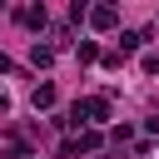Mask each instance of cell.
<instances>
[{"mask_svg": "<svg viewBox=\"0 0 159 159\" xmlns=\"http://www.w3.org/2000/svg\"><path fill=\"white\" fill-rule=\"evenodd\" d=\"M89 25H94V30H114V25H119V10H114V5H99V10H89Z\"/></svg>", "mask_w": 159, "mask_h": 159, "instance_id": "obj_2", "label": "cell"}, {"mask_svg": "<svg viewBox=\"0 0 159 159\" xmlns=\"http://www.w3.org/2000/svg\"><path fill=\"white\" fill-rule=\"evenodd\" d=\"M0 114H10V99H5V89H0Z\"/></svg>", "mask_w": 159, "mask_h": 159, "instance_id": "obj_10", "label": "cell"}, {"mask_svg": "<svg viewBox=\"0 0 159 159\" xmlns=\"http://www.w3.org/2000/svg\"><path fill=\"white\" fill-rule=\"evenodd\" d=\"M30 60H35V65H55V50H50V45H35Z\"/></svg>", "mask_w": 159, "mask_h": 159, "instance_id": "obj_8", "label": "cell"}, {"mask_svg": "<svg viewBox=\"0 0 159 159\" xmlns=\"http://www.w3.org/2000/svg\"><path fill=\"white\" fill-rule=\"evenodd\" d=\"M144 40H149L144 30H124V35H119V55H129V50H139Z\"/></svg>", "mask_w": 159, "mask_h": 159, "instance_id": "obj_5", "label": "cell"}, {"mask_svg": "<svg viewBox=\"0 0 159 159\" xmlns=\"http://www.w3.org/2000/svg\"><path fill=\"white\" fill-rule=\"evenodd\" d=\"M55 99H60V94H55V84H35V94H30V104H35V109H55Z\"/></svg>", "mask_w": 159, "mask_h": 159, "instance_id": "obj_4", "label": "cell"}, {"mask_svg": "<svg viewBox=\"0 0 159 159\" xmlns=\"http://www.w3.org/2000/svg\"><path fill=\"white\" fill-rule=\"evenodd\" d=\"M80 109H84V119H94V124H109V114H114L104 94H94V99H80Z\"/></svg>", "mask_w": 159, "mask_h": 159, "instance_id": "obj_1", "label": "cell"}, {"mask_svg": "<svg viewBox=\"0 0 159 159\" xmlns=\"http://www.w3.org/2000/svg\"><path fill=\"white\" fill-rule=\"evenodd\" d=\"M75 144H80V154H89V149H99V134L84 129V134H75Z\"/></svg>", "mask_w": 159, "mask_h": 159, "instance_id": "obj_6", "label": "cell"}, {"mask_svg": "<svg viewBox=\"0 0 159 159\" xmlns=\"http://www.w3.org/2000/svg\"><path fill=\"white\" fill-rule=\"evenodd\" d=\"M89 60H99V45L94 40H80V65H89Z\"/></svg>", "mask_w": 159, "mask_h": 159, "instance_id": "obj_7", "label": "cell"}, {"mask_svg": "<svg viewBox=\"0 0 159 159\" xmlns=\"http://www.w3.org/2000/svg\"><path fill=\"white\" fill-rule=\"evenodd\" d=\"M20 20H25L30 30H45V25H50V10H45V5H30V10H20Z\"/></svg>", "mask_w": 159, "mask_h": 159, "instance_id": "obj_3", "label": "cell"}, {"mask_svg": "<svg viewBox=\"0 0 159 159\" xmlns=\"http://www.w3.org/2000/svg\"><path fill=\"white\" fill-rule=\"evenodd\" d=\"M10 70H15V65H10V55H0V75H10Z\"/></svg>", "mask_w": 159, "mask_h": 159, "instance_id": "obj_9", "label": "cell"}]
</instances>
